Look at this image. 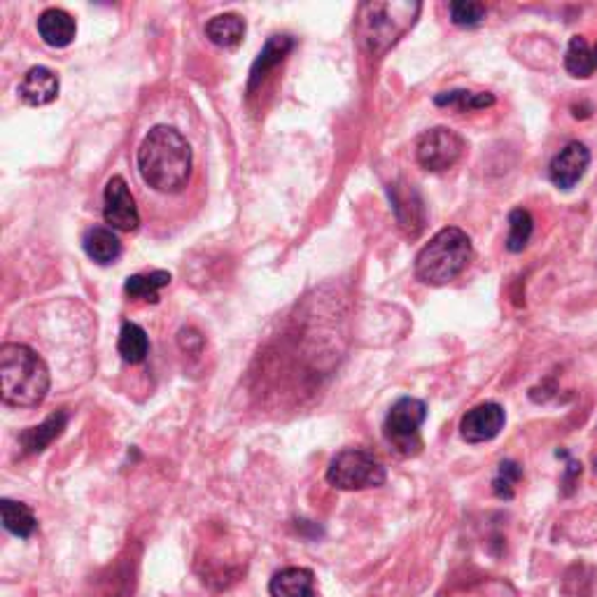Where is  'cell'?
Masks as SVG:
<instances>
[{"label":"cell","instance_id":"obj_1","mask_svg":"<svg viewBox=\"0 0 597 597\" xmlns=\"http://www.w3.org/2000/svg\"><path fill=\"white\" fill-rule=\"evenodd\" d=\"M138 171L145 185L162 194H178L191 175V147L173 126L159 124L149 129L138 147Z\"/></svg>","mask_w":597,"mask_h":597},{"label":"cell","instance_id":"obj_2","mask_svg":"<svg viewBox=\"0 0 597 597\" xmlns=\"http://www.w3.org/2000/svg\"><path fill=\"white\" fill-rule=\"evenodd\" d=\"M49 392V369L45 359L24 343L0 346V397L14 408L40 407Z\"/></svg>","mask_w":597,"mask_h":597},{"label":"cell","instance_id":"obj_3","mask_svg":"<svg viewBox=\"0 0 597 597\" xmlns=\"http://www.w3.org/2000/svg\"><path fill=\"white\" fill-rule=\"evenodd\" d=\"M423 3L392 0V3H362L355 19V33L366 55L383 56L413 29Z\"/></svg>","mask_w":597,"mask_h":597},{"label":"cell","instance_id":"obj_4","mask_svg":"<svg viewBox=\"0 0 597 597\" xmlns=\"http://www.w3.org/2000/svg\"><path fill=\"white\" fill-rule=\"evenodd\" d=\"M474 245L467 231L446 227L436 231L416 255V278L425 285L441 287L455 281L472 264Z\"/></svg>","mask_w":597,"mask_h":597},{"label":"cell","instance_id":"obj_5","mask_svg":"<svg viewBox=\"0 0 597 597\" xmlns=\"http://www.w3.org/2000/svg\"><path fill=\"white\" fill-rule=\"evenodd\" d=\"M324 478L336 490H366L385 485L388 472L376 455L365 448H343L332 458Z\"/></svg>","mask_w":597,"mask_h":597},{"label":"cell","instance_id":"obj_6","mask_svg":"<svg viewBox=\"0 0 597 597\" xmlns=\"http://www.w3.org/2000/svg\"><path fill=\"white\" fill-rule=\"evenodd\" d=\"M427 420V404L416 397H401L390 407L383 434L385 441L404 458H413L423 450V436L420 427Z\"/></svg>","mask_w":597,"mask_h":597},{"label":"cell","instance_id":"obj_7","mask_svg":"<svg viewBox=\"0 0 597 597\" xmlns=\"http://www.w3.org/2000/svg\"><path fill=\"white\" fill-rule=\"evenodd\" d=\"M465 147V138L460 133H455L453 129H446V126H436V129H430L418 138L416 156H418V164L425 171L441 173V171H448L460 162Z\"/></svg>","mask_w":597,"mask_h":597},{"label":"cell","instance_id":"obj_8","mask_svg":"<svg viewBox=\"0 0 597 597\" xmlns=\"http://www.w3.org/2000/svg\"><path fill=\"white\" fill-rule=\"evenodd\" d=\"M103 220L113 231H136L140 224L136 198L122 175H113L103 191Z\"/></svg>","mask_w":597,"mask_h":597},{"label":"cell","instance_id":"obj_9","mask_svg":"<svg viewBox=\"0 0 597 597\" xmlns=\"http://www.w3.org/2000/svg\"><path fill=\"white\" fill-rule=\"evenodd\" d=\"M507 413L497 401H485L469 408L460 420V436L467 443L492 441L504 430Z\"/></svg>","mask_w":597,"mask_h":597},{"label":"cell","instance_id":"obj_10","mask_svg":"<svg viewBox=\"0 0 597 597\" xmlns=\"http://www.w3.org/2000/svg\"><path fill=\"white\" fill-rule=\"evenodd\" d=\"M591 166V149L579 140H572L551 159L549 178L558 189H572Z\"/></svg>","mask_w":597,"mask_h":597},{"label":"cell","instance_id":"obj_11","mask_svg":"<svg viewBox=\"0 0 597 597\" xmlns=\"http://www.w3.org/2000/svg\"><path fill=\"white\" fill-rule=\"evenodd\" d=\"M390 198L399 227L408 236H418L425 229V206L418 191L411 185H390Z\"/></svg>","mask_w":597,"mask_h":597},{"label":"cell","instance_id":"obj_12","mask_svg":"<svg viewBox=\"0 0 597 597\" xmlns=\"http://www.w3.org/2000/svg\"><path fill=\"white\" fill-rule=\"evenodd\" d=\"M19 98L26 105L40 108V105H49L56 101L59 96V78L55 71H49L45 66H33L24 75V80L19 82Z\"/></svg>","mask_w":597,"mask_h":597},{"label":"cell","instance_id":"obj_13","mask_svg":"<svg viewBox=\"0 0 597 597\" xmlns=\"http://www.w3.org/2000/svg\"><path fill=\"white\" fill-rule=\"evenodd\" d=\"M38 33H40V38L45 40V45L55 49H63L75 40L78 24H75V19H72L66 10L49 7V10H45V13L38 17Z\"/></svg>","mask_w":597,"mask_h":597},{"label":"cell","instance_id":"obj_14","mask_svg":"<svg viewBox=\"0 0 597 597\" xmlns=\"http://www.w3.org/2000/svg\"><path fill=\"white\" fill-rule=\"evenodd\" d=\"M271 597H317L315 574L308 568H285L269 581Z\"/></svg>","mask_w":597,"mask_h":597},{"label":"cell","instance_id":"obj_15","mask_svg":"<svg viewBox=\"0 0 597 597\" xmlns=\"http://www.w3.org/2000/svg\"><path fill=\"white\" fill-rule=\"evenodd\" d=\"M294 49V38L292 36H271L269 40H266V45H264V49L259 52L257 61L252 63V71H250V82H248V91H255L259 87V84L266 80V75H269L271 71H273L278 63H281L282 59H285L290 52Z\"/></svg>","mask_w":597,"mask_h":597},{"label":"cell","instance_id":"obj_16","mask_svg":"<svg viewBox=\"0 0 597 597\" xmlns=\"http://www.w3.org/2000/svg\"><path fill=\"white\" fill-rule=\"evenodd\" d=\"M66 425H68V413L56 411V413H52L45 423H40V425H36V427H29V430L21 432V434H19V443H21V448H24V453H29V455L42 453L49 443L63 434Z\"/></svg>","mask_w":597,"mask_h":597},{"label":"cell","instance_id":"obj_17","mask_svg":"<svg viewBox=\"0 0 597 597\" xmlns=\"http://www.w3.org/2000/svg\"><path fill=\"white\" fill-rule=\"evenodd\" d=\"M84 252L87 257L94 259L96 264L101 266H108L114 264L122 255V240L117 239V233L110 227H94L84 233Z\"/></svg>","mask_w":597,"mask_h":597},{"label":"cell","instance_id":"obj_18","mask_svg":"<svg viewBox=\"0 0 597 597\" xmlns=\"http://www.w3.org/2000/svg\"><path fill=\"white\" fill-rule=\"evenodd\" d=\"M206 36L217 47H239L245 38V19L236 13L217 14L206 24Z\"/></svg>","mask_w":597,"mask_h":597},{"label":"cell","instance_id":"obj_19","mask_svg":"<svg viewBox=\"0 0 597 597\" xmlns=\"http://www.w3.org/2000/svg\"><path fill=\"white\" fill-rule=\"evenodd\" d=\"M565 71L572 78H591L597 71V45L588 47L584 36H574L565 52Z\"/></svg>","mask_w":597,"mask_h":597},{"label":"cell","instance_id":"obj_20","mask_svg":"<svg viewBox=\"0 0 597 597\" xmlns=\"http://www.w3.org/2000/svg\"><path fill=\"white\" fill-rule=\"evenodd\" d=\"M0 514H3V526L10 534L19 539H29L38 527V520L26 504L14 502V500H0Z\"/></svg>","mask_w":597,"mask_h":597},{"label":"cell","instance_id":"obj_21","mask_svg":"<svg viewBox=\"0 0 597 597\" xmlns=\"http://www.w3.org/2000/svg\"><path fill=\"white\" fill-rule=\"evenodd\" d=\"M117 350H120L122 359L129 365H140L149 353V339L140 324L124 323L120 332V341H117Z\"/></svg>","mask_w":597,"mask_h":597},{"label":"cell","instance_id":"obj_22","mask_svg":"<svg viewBox=\"0 0 597 597\" xmlns=\"http://www.w3.org/2000/svg\"><path fill=\"white\" fill-rule=\"evenodd\" d=\"M171 285V273L168 271H152V273H138L126 278L124 292L131 298H140V301H159V290Z\"/></svg>","mask_w":597,"mask_h":597},{"label":"cell","instance_id":"obj_23","mask_svg":"<svg viewBox=\"0 0 597 597\" xmlns=\"http://www.w3.org/2000/svg\"><path fill=\"white\" fill-rule=\"evenodd\" d=\"M436 105H443V108H458V110H483L495 105V96L488 94V91H467V89H455V91H441V94L434 96Z\"/></svg>","mask_w":597,"mask_h":597},{"label":"cell","instance_id":"obj_24","mask_svg":"<svg viewBox=\"0 0 597 597\" xmlns=\"http://www.w3.org/2000/svg\"><path fill=\"white\" fill-rule=\"evenodd\" d=\"M534 231V220L526 208H514L509 213V236H507V250L509 252H523L527 248Z\"/></svg>","mask_w":597,"mask_h":597},{"label":"cell","instance_id":"obj_25","mask_svg":"<svg viewBox=\"0 0 597 597\" xmlns=\"http://www.w3.org/2000/svg\"><path fill=\"white\" fill-rule=\"evenodd\" d=\"M593 585H595V569L584 565V562L572 565L565 572V579H562V591L572 597H591Z\"/></svg>","mask_w":597,"mask_h":597},{"label":"cell","instance_id":"obj_26","mask_svg":"<svg viewBox=\"0 0 597 597\" xmlns=\"http://www.w3.org/2000/svg\"><path fill=\"white\" fill-rule=\"evenodd\" d=\"M448 13H450V21L460 29H474V26L483 24L485 10L483 3H476V0H455L448 5Z\"/></svg>","mask_w":597,"mask_h":597},{"label":"cell","instance_id":"obj_27","mask_svg":"<svg viewBox=\"0 0 597 597\" xmlns=\"http://www.w3.org/2000/svg\"><path fill=\"white\" fill-rule=\"evenodd\" d=\"M523 478V469H520L518 462L514 460H502L500 462V469H497V476L492 481V492H495L500 500H514L516 495V483Z\"/></svg>","mask_w":597,"mask_h":597},{"label":"cell","instance_id":"obj_28","mask_svg":"<svg viewBox=\"0 0 597 597\" xmlns=\"http://www.w3.org/2000/svg\"><path fill=\"white\" fill-rule=\"evenodd\" d=\"M581 472H584V467H581L579 460H572L568 455V467H565V474H562V495L569 497L574 495V490L579 485Z\"/></svg>","mask_w":597,"mask_h":597},{"label":"cell","instance_id":"obj_29","mask_svg":"<svg viewBox=\"0 0 597 597\" xmlns=\"http://www.w3.org/2000/svg\"><path fill=\"white\" fill-rule=\"evenodd\" d=\"M593 469H595V474H597V458H595V460H593Z\"/></svg>","mask_w":597,"mask_h":597}]
</instances>
